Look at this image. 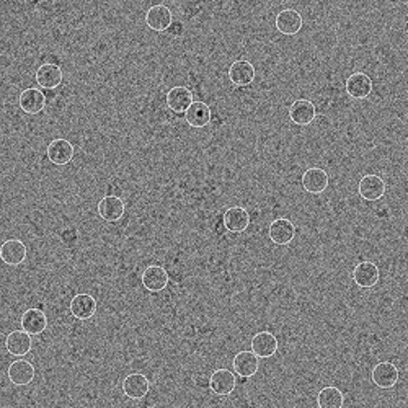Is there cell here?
<instances>
[{"instance_id":"obj_25","label":"cell","mask_w":408,"mask_h":408,"mask_svg":"<svg viewBox=\"0 0 408 408\" xmlns=\"http://www.w3.org/2000/svg\"><path fill=\"white\" fill-rule=\"evenodd\" d=\"M8 379L13 385H28L35 379V366L26 360H17L13 361L7 371Z\"/></svg>"},{"instance_id":"obj_11","label":"cell","mask_w":408,"mask_h":408,"mask_svg":"<svg viewBox=\"0 0 408 408\" xmlns=\"http://www.w3.org/2000/svg\"><path fill=\"white\" fill-rule=\"evenodd\" d=\"M28 250L26 245L20 239H8L0 246V258L6 264L10 266H19L26 260Z\"/></svg>"},{"instance_id":"obj_7","label":"cell","mask_w":408,"mask_h":408,"mask_svg":"<svg viewBox=\"0 0 408 408\" xmlns=\"http://www.w3.org/2000/svg\"><path fill=\"white\" fill-rule=\"evenodd\" d=\"M146 23L150 30L159 31H167L173 23V15L172 10L167 6H162V3H157V6H152L149 10L146 12Z\"/></svg>"},{"instance_id":"obj_22","label":"cell","mask_w":408,"mask_h":408,"mask_svg":"<svg viewBox=\"0 0 408 408\" xmlns=\"http://www.w3.org/2000/svg\"><path fill=\"white\" fill-rule=\"evenodd\" d=\"M62 77H64L62 75V69L56 64L39 66L37 74H35L37 84L44 88V90H55V88L59 87L62 84Z\"/></svg>"},{"instance_id":"obj_24","label":"cell","mask_w":408,"mask_h":408,"mask_svg":"<svg viewBox=\"0 0 408 408\" xmlns=\"http://www.w3.org/2000/svg\"><path fill=\"white\" fill-rule=\"evenodd\" d=\"M21 330L30 335H41L48 329V317L41 309H28L20 318Z\"/></svg>"},{"instance_id":"obj_9","label":"cell","mask_w":408,"mask_h":408,"mask_svg":"<svg viewBox=\"0 0 408 408\" xmlns=\"http://www.w3.org/2000/svg\"><path fill=\"white\" fill-rule=\"evenodd\" d=\"M260 358L255 354L252 349L250 351H239L232 360V369L235 371L237 376L249 379L255 376L260 369Z\"/></svg>"},{"instance_id":"obj_5","label":"cell","mask_w":408,"mask_h":408,"mask_svg":"<svg viewBox=\"0 0 408 408\" xmlns=\"http://www.w3.org/2000/svg\"><path fill=\"white\" fill-rule=\"evenodd\" d=\"M222 226L232 234H240V232L246 231L250 226L249 211L240 208V206H232V208L226 209L222 216Z\"/></svg>"},{"instance_id":"obj_30","label":"cell","mask_w":408,"mask_h":408,"mask_svg":"<svg viewBox=\"0 0 408 408\" xmlns=\"http://www.w3.org/2000/svg\"><path fill=\"white\" fill-rule=\"evenodd\" d=\"M185 26H183V23H180V21H173L172 26L167 30V33L170 35V37H182L183 33H185Z\"/></svg>"},{"instance_id":"obj_16","label":"cell","mask_w":408,"mask_h":408,"mask_svg":"<svg viewBox=\"0 0 408 408\" xmlns=\"http://www.w3.org/2000/svg\"><path fill=\"white\" fill-rule=\"evenodd\" d=\"M69 311L77 320H88L95 315L97 300L90 294H75L69 304Z\"/></svg>"},{"instance_id":"obj_21","label":"cell","mask_w":408,"mask_h":408,"mask_svg":"<svg viewBox=\"0 0 408 408\" xmlns=\"http://www.w3.org/2000/svg\"><path fill=\"white\" fill-rule=\"evenodd\" d=\"M252 351L263 360L275 356L278 353V338L268 330L258 331L252 336Z\"/></svg>"},{"instance_id":"obj_4","label":"cell","mask_w":408,"mask_h":408,"mask_svg":"<svg viewBox=\"0 0 408 408\" xmlns=\"http://www.w3.org/2000/svg\"><path fill=\"white\" fill-rule=\"evenodd\" d=\"M168 280L170 278L167 270L164 266H160V264H150V266H147L141 276L142 286L149 293H160V291H164L167 288Z\"/></svg>"},{"instance_id":"obj_12","label":"cell","mask_w":408,"mask_h":408,"mask_svg":"<svg viewBox=\"0 0 408 408\" xmlns=\"http://www.w3.org/2000/svg\"><path fill=\"white\" fill-rule=\"evenodd\" d=\"M268 237H270L273 244L288 245L295 237V226L286 217L275 219L268 229Z\"/></svg>"},{"instance_id":"obj_2","label":"cell","mask_w":408,"mask_h":408,"mask_svg":"<svg viewBox=\"0 0 408 408\" xmlns=\"http://www.w3.org/2000/svg\"><path fill=\"white\" fill-rule=\"evenodd\" d=\"M237 379L234 372L229 369H216L209 376V389L214 396L227 397L235 390Z\"/></svg>"},{"instance_id":"obj_19","label":"cell","mask_w":408,"mask_h":408,"mask_svg":"<svg viewBox=\"0 0 408 408\" xmlns=\"http://www.w3.org/2000/svg\"><path fill=\"white\" fill-rule=\"evenodd\" d=\"M165 100H167V106L170 111H173L177 115H186L188 108L195 103L193 101V93L190 88L182 87V85L180 87L170 88Z\"/></svg>"},{"instance_id":"obj_8","label":"cell","mask_w":408,"mask_h":408,"mask_svg":"<svg viewBox=\"0 0 408 408\" xmlns=\"http://www.w3.org/2000/svg\"><path fill=\"white\" fill-rule=\"evenodd\" d=\"M358 193H360L362 200L378 201L382 198L385 193V182L379 175L367 173L358 183Z\"/></svg>"},{"instance_id":"obj_15","label":"cell","mask_w":408,"mask_h":408,"mask_svg":"<svg viewBox=\"0 0 408 408\" xmlns=\"http://www.w3.org/2000/svg\"><path fill=\"white\" fill-rule=\"evenodd\" d=\"M379 278H380V271L378 264H374L372 262L358 263L353 270V280L362 289L374 288V286L379 282Z\"/></svg>"},{"instance_id":"obj_29","label":"cell","mask_w":408,"mask_h":408,"mask_svg":"<svg viewBox=\"0 0 408 408\" xmlns=\"http://www.w3.org/2000/svg\"><path fill=\"white\" fill-rule=\"evenodd\" d=\"M77 239H79L77 231H75V229H72V227L64 229V232L61 234L62 244H66V245H74L75 242H77Z\"/></svg>"},{"instance_id":"obj_26","label":"cell","mask_w":408,"mask_h":408,"mask_svg":"<svg viewBox=\"0 0 408 408\" xmlns=\"http://www.w3.org/2000/svg\"><path fill=\"white\" fill-rule=\"evenodd\" d=\"M31 347H33L31 335L25 330H13L7 335L6 348L12 356H26L31 351Z\"/></svg>"},{"instance_id":"obj_1","label":"cell","mask_w":408,"mask_h":408,"mask_svg":"<svg viewBox=\"0 0 408 408\" xmlns=\"http://www.w3.org/2000/svg\"><path fill=\"white\" fill-rule=\"evenodd\" d=\"M300 183H302L304 190L311 193V195H320V193H324L329 188L330 177L324 168L311 167L302 173Z\"/></svg>"},{"instance_id":"obj_6","label":"cell","mask_w":408,"mask_h":408,"mask_svg":"<svg viewBox=\"0 0 408 408\" xmlns=\"http://www.w3.org/2000/svg\"><path fill=\"white\" fill-rule=\"evenodd\" d=\"M276 30L280 31L281 35H286V37H294L298 35L300 30H302L304 19L300 17L299 12L293 10V8H284L276 15L275 20Z\"/></svg>"},{"instance_id":"obj_14","label":"cell","mask_w":408,"mask_h":408,"mask_svg":"<svg viewBox=\"0 0 408 408\" xmlns=\"http://www.w3.org/2000/svg\"><path fill=\"white\" fill-rule=\"evenodd\" d=\"M227 75L234 87H249L255 80V67L250 61H235L234 64L229 67Z\"/></svg>"},{"instance_id":"obj_3","label":"cell","mask_w":408,"mask_h":408,"mask_svg":"<svg viewBox=\"0 0 408 408\" xmlns=\"http://www.w3.org/2000/svg\"><path fill=\"white\" fill-rule=\"evenodd\" d=\"M289 118L295 126H309L317 118L315 105L306 98H299V100L291 103Z\"/></svg>"},{"instance_id":"obj_13","label":"cell","mask_w":408,"mask_h":408,"mask_svg":"<svg viewBox=\"0 0 408 408\" xmlns=\"http://www.w3.org/2000/svg\"><path fill=\"white\" fill-rule=\"evenodd\" d=\"M344 88L354 100H366L372 92V79L365 72H354L347 79Z\"/></svg>"},{"instance_id":"obj_18","label":"cell","mask_w":408,"mask_h":408,"mask_svg":"<svg viewBox=\"0 0 408 408\" xmlns=\"http://www.w3.org/2000/svg\"><path fill=\"white\" fill-rule=\"evenodd\" d=\"M371 379L380 389H392L398 382V369L392 362H379L371 372Z\"/></svg>"},{"instance_id":"obj_23","label":"cell","mask_w":408,"mask_h":408,"mask_svg":"<svg viewBox=\"0 0 408 408\" xmlns=\"http://www.w3.org/2000/svg\"><path fill=\"white\" fill-rule=\"evenodd\" d=\"M19 105L21 111H25L26 115H38L46 106V97L38 88H26V90L20 93Z\"/></svg>"},{"instance_id":"obj_20","label":"cell","mask_w":408,"mask_h":408,"mask_svg":"<svg viewBox=\"0 0 408 408\" xmlns=\"http://www.w3.org/2000/svg\"><path fill=\"white\" fill-rule=\"evenodd\" d=\"M149 379L146 378L144 374L141 372H134V374H129L128 378H124L123 380V392L124 396L131 400H141L147 396L149 392Z\"/></svg>"},{"instance_id":"obj_28","label":"cell","mask_w":408,"mask_h":408,"mask_svg":"<svg viewBox=\"0 0 408 408\" xmlns=\"http://www.w3.org/2000/svg\"><path fill=\"white\" fill-rule=\"evenodd\" d=\"M344 396L338 387L329 385L324 387L317 394V405L318 408H343Z\"/></svg>"},{"instance_id":"obj_31","label":"cell","mask_w":408,"mask_h":408,"mask_svg":"<svg viewBox=\"0 0 408 408\" xmlns=\"http://www.w3.org/2000/svg\"><path fill=\"white\" fill-rule=\"evenodd\" d=\"M196 384H198L200 387H209V378L206 379L204 376H201V378L196 379Z\"/></svg>"},{"instance_id":"obj_27","label":"cell","mask_w":408,"mask_h":408,"mask_svg":"<svg viewBox=\"0 0 408 408\" xmlns=\"http://www.w3.org/2000/svg\"><path fill=\"white\" fill-rule=\"evenodd\" d=\"M211 118H213V111H211L209 105L204 101H195L188 108L185 119L186 123L190 124L191 128H206L211 123Z\"/></svg>"},{"instance_id":"obj_17","label":"cell","mask_w":408,"mask_h":408,"mask_svg":"<svg viewBox=\"0 0 408 408\" xmlns=\"http://www.w3.org/2000/svg\"><path fill=\"white\" fill-rule=\"evenodd\" d=\"M98 216L106 222H116L124 216V203L118 196H103L97 206Z\"/></svg>"},{"instance_id":"obj_10","label":"cell","mask_w":408,"mask_h":408,"mask_svg":"<svg viewBox=\"0 0 408 408\" xmlns=\"http://www.w3.org/2000/svg\"><path fill=\"white\" fill-rule=\"evenodd\" d=\"M46 155L49 162L62 167V165H67L74 159V146L67 139H55V141L49 142Z\"/></svg>"}]
</instances>
